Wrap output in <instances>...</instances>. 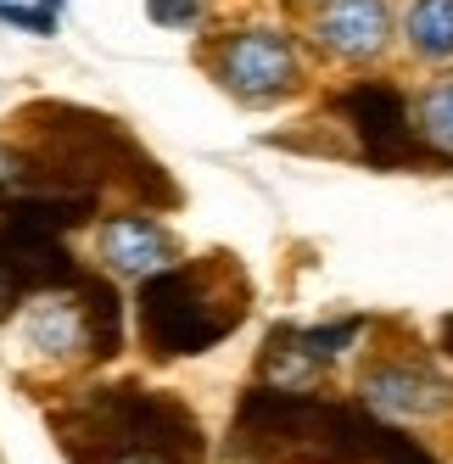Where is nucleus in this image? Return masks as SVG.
Masks as SVG:
<instances>
[{"label":"nucleus","instance_id":"obj_7","mask_svg":"<svg viewBox=\"0 0 453 464\" xmlns=\"http://www.w3.org/2000/svg\"><path fill=\"white\" fill-rule=\"evenodd\" d=\"M313 40L342 62H370L392 40V6L386 0H319Z\"/></svg>","mask_w":453,"mask_h":464},{"label":"nucleus","instance_id":"obj_2","mask_svg":"<svg viewBox=\"0 0 453 464\" xmlns=\"http://www.w3.org/2000/svg\"><path fill=\"white\" fill-rule=\"evenodd\" d=\"M112 336H118L112 291H95V285L51 291V296H40V303L23 314V347L34 358H51V363L112 353Z\"/></svg>","mask_w":453,"mask_h":464},{"label":"nucleus","instance_id":"obj_11","mask_svg":"<svg viewBox=\"0 0 453 464\" xmlns=\"http://www.w3.org/2000/svg\"><path fill=\"white\" fill-rule=\"evenodd\" d=\"M56 12H62V0H40V6H28V0H0V23H23V28H34V34H51Z\"/></svg>","mask_w":453,"mask_h":464},{"label":"nucleus","instance_id":"obj_8","mask_svg":"<svg viewBox=\"0 0 453 464\" xmlns=\"http://www.w3.org/2000/svg\"><path fill=\"white\" fill-rule=\"evenodd\" d=\"M364 403L386 420H431L448 409V386L431 375V370H419V363H375V370L364 375Z\"/></svg>","mask_w":453,"mask_h":464},{"label":"nucleus","instance_id":"obj_6","mask_svg":"<svg viewBox=\"0 0 453 464\" xmlns=\"http://www.w3.org/2000/svg\"><path fill=\"white\" fill-rule=\"evenodd\" d=\"M95 257H101V269H112L123 280H151L179 263V241L157 218L123 213V218H107L95 229Z\"/></svg>","mask_w":453,"mask_h":464},{"label":"nucleus","instance_id":"obj_13","mask_svg":"<svg viewBox=\"0 0 453 464\" xmlns=\"http://www.w3.org/2000/svg\"><path fill=\"white\" fill-rule=\"evenodd\" d=\"M28 185V162L12 151V146H0V196H12V190H23Z\"/></svg>","mask_w":453,"mask_h":464},{"label":"nucleus","instance_id":"obj_4","mask_svg":"<svg viewBox=\"0 0 453 464\" xmlns=\"http://www.w3.org/2000/svg\"><path fill=\"white\" fill-rule=\"evenodd\" d=\"M342 118L352 123V135H359V146L375 169H409V162L431 157L426 140H419V129H414L409 102L392 84H352L342 95Z\"/></svg>","mask_w":453,"mask_h":464},{"label":"nucleus","instance_id":"obj_12","mask_svg":"<svg viewBox=\"0 0 453 464\" xmlns=\"http://www.w3.org/2000/svg\"><path fill=\"white\" fill-rule=\"evenodd\" d=\"M146 12H151V23H163V28H197L202 0H146Z\"/></svg>","mask_w":453,"mask_h":464},{"label":"nucleus","instance_id":"obj_1","mask_svg":"<svg viewBox=\"0 0 453 464\" xmlns=\"http://www.w3.org/2000/svg\"><path fill=\"white\" fill-rule=\"evenodd\" d=\"M246 314V280L236 263H174V269L151 275L140 291V330L146 347L179 358V353H207L224 342Z\"/></svg>","mask_w":453,"mask_h":464},{"label":"nucleus","instance_id":"obj_5","mask_svg":"<svg viewBox=\"0 0 453 464\" xmlns=\"http://www.w3.org/2000/svg\"><path fill=\"white\" fill-rule=\"evenodd\" d=\"M112 448L101 442V464H185V453L197 448V430L185 425L179 409L146 403V397H129L107 414Z\"/></svg>","mask_w":453,"mask_h":464},{"label":"nucleus","instance_id":"obj_9","mask_svg":"<svg viewBox=\"0 0 453 464\" xmlns=\"http://www.w3.org/2000/svg\"><path fill=\"white\" fill-rule=\"evenodd\" d=\"M403 40L419 62H453V0H414L403 17Z\"/></svg>","mask_w":453,"mask_h":464},{"label":"nucleus","instance_id":"obj_10","mask_svg":"<svg viewBox=\"0 0 453 464\" xmlns=\"http://www.w3.org/2000/svg\"><path fill=\"white\" fill-rule=\"evenodd\" d=\"M414 129H419V140H426V151L453 157V79L419 95V107H414Z\"/></svg>","mask_w":453,"mask_h":464},{"label":"nucleus","instance_id":"obj_3","mask_svg":"<svg viewBox=\"0 0 453 464\" xmlns=\"http://www.w3.org/2000/svg\"><path fill=\"white\" fill-rule=\"evenodd\" d=\"M213 73L230 95H241L252 107H269V102H280V95H291L303 84V56L285 34H275V28H236V34L213 51Z\"/></svg>","mask_w":453,"mask_h":464}]
</instances>
